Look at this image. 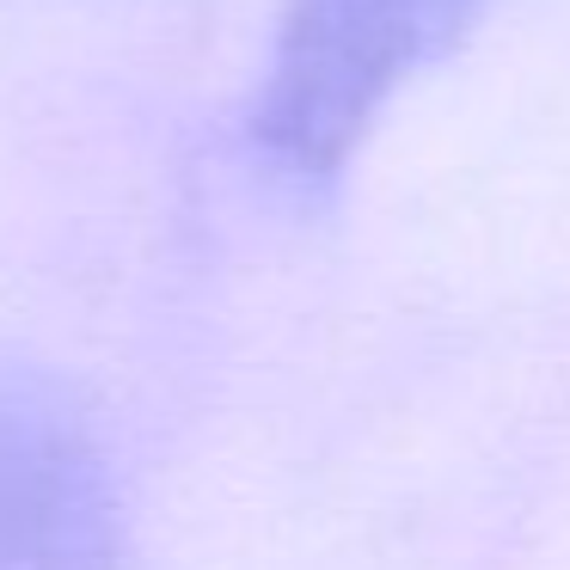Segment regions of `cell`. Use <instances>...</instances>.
<instances>
[{
    "instance_id": "1",
    "label": "cell",
    "mask_w": 570,
    "mask_h": 570,
    "mask_svg": "<svg viewBox=\"0 0 570 570\" xmlns=\"http://www.w3.org/2000/svg\"><path fill=\"white\" fill-rule=\"evenodd\" d=\"M491 0H288L252 99V148L325 190L362 154L386 105L466 43Z\"/></svg>"
},
{
    "instance_id": "2",
    "label": "cell",
    "mask_w": 570,
    "mask_h": 570,
    "mask_svg": "<svg viewBox=\"0 0 570 570\" xmlns=\"http://www.w3.org/2000/svg\"><path fill=\"white\" fill-rule=\"evenodd\" d=\"M0 570H136L99 423L26 356H0Z\"/></svg>"
}]
</instances>
